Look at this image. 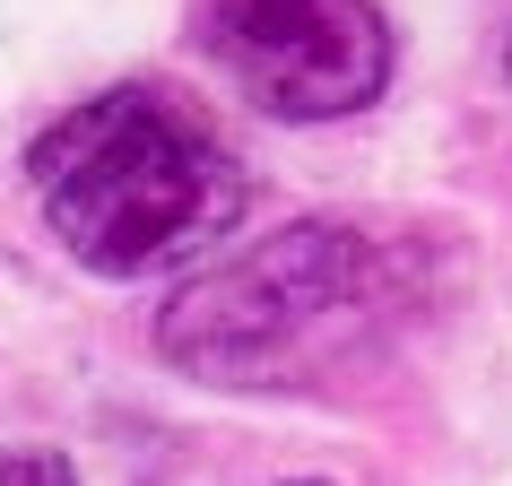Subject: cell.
I'll return each instance as SVG.
<instances>
[{"instance_id":"obj_1","label":"cell","mask_w":512,"mask_h":486,"mask_svg":"<svg viewBox=\"0 0 512 486\" xmlns=\"http://www.w3.org/2000/svg\"><path fill=\"white\" fill-rule=\"evenodd\" d=\"M417 313V252L356 217H296L183 278L157 356L209 391H313L374 365Z\"/></svg>"},{"instance_id":"obj_2","label":"cell","mask_w":512,"mask_h":486,"mask_svg":"<svg viewBox=\"0 0 512 486\" xmlns=\"http://www.w3.org/2000/svg\"><path fill=\"white\" fill-rule=\"evenodd\" d=\"M27 183L61 252L96 278H157L243 226L252 174L200 105L157 79L96 87L27 148Z\"/></svg>"},{"instance_id":"obj_3","label":"cell","mask_w":512,"mask_h":486,"mask_svg":"<svg viewBox=\"0 0 512 486\" xmlns=\"http://www.w3.org/2000/svg\"><path fill=\"white\" fill-rule=\"evenodd\" d=\"M191 44L270 122H339L391 87L382 0H191Z\"/></svg>"},{"instance_id":"obj_4","label":"cell","mask_w":512,"mask_h":486,"mask_svg":"<svg viewBox=\"0 0 512 486\" xmlns=\"http://www.w3.org/2000/svg\"><path fill=\"white\" fill-rule=\"evenodd\" d=\"M0 486H79L61 452H0Z\"/></svg>"},{"instance_id":"obj_5","label":"cell","mask_w":512,"mask_h":486,"mask_svg":"<svg viewBox=\"0 0 512 486\" xmlns=\"http://www.w3.org/2000/svg\"><path fill=\"white\" fill-rule=\"evenodd\" d=\"M296 486H322V478H296Z\"/></svg>"},{"instance_id":"obj_6","label":"cell","mask_w":512,"mask_h":486,"mask_svg":"<svg viewBox=\"0 0 512 486\" xmlns=\"http://www.w3.org/2000/svg\"><path fill=\"white\" fill-rule=\"evenodd\" d=\"M504 70H512V53H504Z\"/></svg>"}]
</instances>
